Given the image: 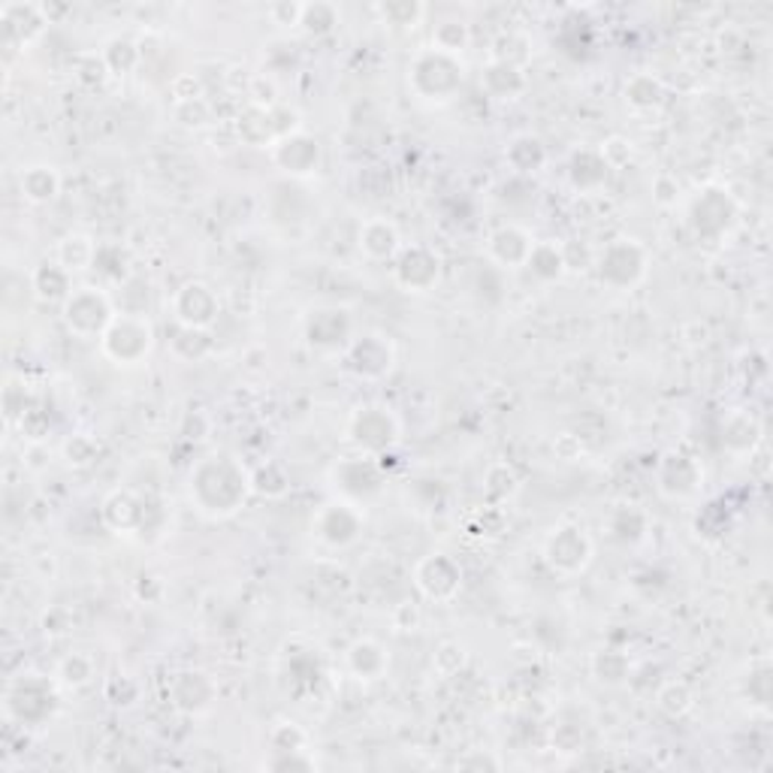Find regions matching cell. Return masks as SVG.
Returning <instances> with one entry per match:
<instances>
[{"label": "cell", "instance_id": "obj_1", "mask_svg": "<svg viewBox=\"0 0 773 773\" xmlns=\"http://www.w3.org/2000/svg\"><path fill=\"white\" fill-rule=\"evenodd\" d=\"M251 493V475L230 456H209L190 475V498L209 517H230Z\"/></svg>", "mask_w": 773, "mask_h": 773}, {"label": "cell", "instance_id": "obj_2", "mask_svg": "<svg viewBox=\"0 0 773 773\" xmlns=\"http://www.w3.org/2000/svg\"><path fill=\"white\" fill-rule=\"evenodd\" d=\"M155 348V327L145 315H115L110 330L100 336V351L115 365H140Z\"/></svg>", "mask_w": 773, "mask_h": 773}, {"label": "cell", "instance_id": "obj_3", "mask_svg": "<svg viewBox=\"0 0 773 773\" xmlns=\"http://www.w3.org/2000/svg\"><path fill=\"white\" fill-rule=\"evenodd\" d=\"M115 302L103 288H76L64 302L66 330L79 339H97L115 321Z\"/></svg>", "mask_w": 773, "mask_h": 773}, {"label": "cell", "instance_id": "obj_4", "mask_svg": "<svg viewBox=\"0 0 773 773\" xmlns=\"http://www.w3.org/2000/svg\"><path fill=\"white\" fill-rule=\"evenodd\" d=\"M647 266H650V257L638 239H614L605 245V251L596 260L598 278L617 290H631L635 285H641Z\"/></svg>", "mask_w": 773, "mask_h": 773}, {"label": "cell", "instance_id": "obj_5", "mask_svg": "<svg viewBox=\"0 0 773 773\" xmlns=\"http://www.w3.org/2000/svg\"><path fill=\"white\" fill-rule=\"evenodd\" d=\"M411 85L423 97H451L463 85V61L439 49H423L411 64Z\"/></svg>", "mask_w": 773, "mask_h": 773}, {"label": "cell", "instance_id": "obj_6", "mask_svg": "<svg viewBox=\"0 0 773 773\" xmlns=\"http://www.w3.org/2000/svg\"><path fill=\"white\" fill-rule=\"evenodd\" d=\"M592 538L586 535L580 526L575 523H563L550 532V538L544 544V559L550 563V568L556 575L575 577L584 575L589 563H592Z\"/></svg>", "mask_w": 773, "mask_h": 773}, {"label": "cell", "instance_id": "obj_7", "mask_svg": "<svg viewBox=\"0 0 773 773\" xmlns=\"http://www.w3.org/2000/svg\"><path fill=\"white\" fill-rule=\"evenodd\" d=\"M311 532L318 535V542H323L332 550H342L360 538L363 532V511L357 502L348 498H336L330 505H323L315 519H311Z\"/></svg>", "mask_w": 773, "mask_h": 773}, {"label": "cell", "instance_id": "obj_8", "mask_svg": "<svg viewBox=\"0 0 773 773\" xmlns=\"http://www.w3.org/2000/svg\"><path fill=\"white\" fill-rule=\"evenodd\" d=\"M414 586H418L423 598L444 605V601L460 596V589H463V568L453 563L447 553H430L414 568Z\"/></svg>", "mask_w": 773, "mask_h": 773}, {"label": "cell", "instance_id": "obj_9", "mask_svg": "<svg viewBox=\"0 0 773 773\" xmlns=\"http://www.w3.org/2000/svg\"><path fill=\"white\" fill-rule=\"evenodd\" d=\"M348 432L369 456H384L399 439V423L384 405H363L354 411Z\"/></svg>", "mask_w": 773, "mask_h": 773}, {"label": "cell", "instance_id": "obj_10", "mask_svg": "<svg viewBox=\"0 0 773 773\" xmlns=\"http://www.w3.org/2000/svg\"><path fill=\"white\" fill-rule=\"evenodd\" d=\"M344 360H348V365L354 369L357 375L375 381V378L390 375V369L396 363V351H393V344H390L386 336H381V332H365L360 339H351V342H348Z\"/></svg>", "mask_w": 773, "mask_h": 773}, {"label": "cell", "instance_id": "obj_11", "mask_svg": "<svg viewBox=\"0 0 773 773\" xmlns=\"http://www.w3.org/2000/svg\"><path fill=\"white\" fill-rule=\"evenodd\" d=\"M173 315H176L178 327H190V330H209L212 323L218 321L221 306L218 297L209 285L203 281H188L176 290L173 297Z\"/></svg>", "mask_w": 773, "mask_h": 773}, {"label": "cell", "instance_id": "obj_12", "mask_svg": "<svg viewBox=\"0 0 773 773\" xmlns=\"http://www.w3.org/2000/svg\"><path fill=\"white\" fill-rule=\"evenodd\" d=\"M439 255L426 248V245H411L402 248L396 257V281L411 293H426L439 285Z\"/></svg>", "mask_w": 773, "mask_h": 773}, {"label": "cell", "instance_id": "obj_13", "mask_svg": "<svg viewBox=\"0 0 773 773\" xmlns=\"http://www.w3.org/2000/svg\"><path fill=\"white\" fill-rule=\"evenodd\" d=\"M272 161L285 173H290V176H311L318 169V164H321V145H318V140L306 136V133H285L272 145Z\"/></svg>", "mask_w": 773, "mask_h": 773}, {"label": "cell", "instance_id": "obj_14", "mask_svg": "<svg viewBox=\"0 0 773 773\" xmlns=\"http://www.w3.org/2000/svg\"><path fill=\"white\" fill-rule=\"evenodd\" d=\"M332 477H336V486L342 489V496L348 502L354 498H365L378 493L381 486V463L375 456H363V460H344L342 465L332 468Z\"/></svg>", "mask_w": 773, "mask_h": 773}, {"label": "cell", "instance_id": "obj_15", "mask_svg": "<svg viewBox=\"0 0 773 773\" xmlns=\"http://www.w3.org/2000/svg\"><path fill=\"white\" fill-rule=\"evenodd\" d=\"M701 484V468L686 453H668L659 465V489L671 498L692 496Z\"/></svg>", "mask_w": 773, "mask_h": 773}, {"label": "cell", "instance_id": "obj_16", "mask_svg": "<svg viewBox=\"0 0 773 773\" xmlns=\"http://www.w3.org/2000/svg\"><path fill=\"white\" fill-rule=\"evenodd\" d=\"M532 245H535V239H532L529 233L508 224V227H498L489 236L486 255H489V260H496L498 266H505V269H519V266H526V260H529Z\"/></svg>", "mask_w": 773, "mask_h": 773}, {"label": "cell", "instance_id": "obj_17", "mask_svg": "<svg viewBox=\"0 0 773 773\" xmlns=\"http://www.w3.org/2000/svg\"><path fill=\"white\" fill-rule=\"evenodd\" d=\"M169 698L182 713H203V710L212 708V698H215V683L209 680V674L203 671H182L173 680V689H169Z\"/></svg>", "mask_w": 773, "mask_h": 773}, {"label": "cell", "instance_id": "obj_18", "mask_svg": "<svg viewBox=\"0 0 773 773\" xmlns=\"http://www.w3.org/2000/svg\"><path fill=\"white\" fill-rule=\"evenodd\" d=\"M360 251L375 264H390L396 260L402 251V239H399L396 224L386 218H372L360 227Z\"/></svg>", "mask_w": 773, "mask_h": 773}, {"label": "cell", "instance_id": "obj_19", "mask_svg": "<svg viewBox=\"0 0 773 773\" xmlns=\"http://www.w3.org/2000/svg\"><path fill=\"white\" fill-rule=\"evenodd\" d=\"M348 332H351V321H348V311L342 309L311 311L309 323H306V336L318 348H336L348 339Z\"/></svg>", "mask_w": 773, "mask_h": 773}, {"label": "cell", "instance_id": "obj_20", "mask_svg": "<svg viewBox=\"0 0 773 773\" xmlns=\"http://www.w3.org/2000/svg\"><path fill=\"white\" fill-rule=\"evenodd\" d=\"M386 650L378 641H357L351 650H348V668L357 680H381L386 671Z\"/></svg>", "mask_w": 773, "mask_h": 773}, {"label": "cell", "instance_id": "obj_21", "mask_svg": "<svg viewBox=\"0 0 773 773\" xmlns=\"http://www.w3.org/2000/svg\"><path fill=\"white\" fill-rule=\"evenodd\" d=\"M97 248L100 245L85 236V233H70L66 239H61L58 245L55 260L64 266L66 272H85V269H94V260H97Z\"/></svg>", "mask_w": 773, "mask_h": 773}, {"label": "cell", "instance_id": "obj_22", "mask_svg": "<svg viewBox=\"0 0 773 773\" xmlns=\"http://www.w3.org/2000/svg\"><path fill=\"white\" fill-rule=\"evenodd\" d=\"M33 290L45 302H66V297L76 288L70 285V272H66L64 266L52 260V264H43L33 272Z\"/></svg>", "mask_w": 773, "mask_h": 773}, {"label": "cell", "instance_id": "obj_23", "mask_svg": "<svg viewBox=\"0 0 773 773\" xmlns=\"http://www.w3.org/2000/svg\"><path fill=\"white\" fill-rule=\"evenodd\" d=\"M58 190H61V178H58V173L52 169V166L33 164L22 173L24 199H31V203H37V206L52 203V199L58 197Z\"/></svg>", "mask_w": 773, "mask_h": 773}, {"label": "cell", "instance_id": "obj_24", "mask_svg": "<svg viewBox=\"0 0 773 773\" xmlns=\"http://www.w3.org/2000/svg\"><path fill=\"white\" fill-rule=\"evenodd\" d=\"M565 266H568V260H565V248H559L556 243L532 245V255L529 260H526V269H529L535 278H542V281H556V278L565 272Z\"/></svg>", "mask_w": 773, "mask_h": 773}, {"label": "cell", "instance_id": "obj_25", "mask_svg": "<svg viewBox=\"0 0 773 773\" xmlns=\"http://www.w3.org/2000/svg\"><path fill=\"white\" fill-rule=\"evenodd\" d=\"M484 89L498 100H514L517 94L526 91V79H523V73H519V66L498 64V61H493V64L486 66V73H484Z\"/></svg>", "mask_w": 773, "mask_h": 773}, {"label": "cell", "instance_id": "obj_26", "mask_svg": "<svg viewBox=\"0 0 773 773\" xmlns=\"http://www.w3.org/2000/svg\"><path fill=\"white\" fill-rule=\"evenodd\" d=\"M608 169L610 166L598 152H577L571 161V182L580 190H596L608 182Z\"/></svg>", "mask_w": 773, "mask_h": 773}, {"label": "cell", "instance_id": "obj_27", "mask_svg": "<svg viewBox=\"0 0 773 773\" xmlns=\"http://www.w3.org/2000/svg\"><path fill=\"white\" fill-rule=\"evenodd\" d=\"M251 489L266 498H281L290 489V481L281 465L264 463L257 472H251Z\"/></svg>", "mask_w": 773, "mask_h": 773}, {"label": "cell", "instance_id": "obj_28", "mask_svg": "<svg viewBox=\"0 0 773 773\" xmlns=\"http://www.w3.org/2000/svg\"><path fill=\"white\" fill-rule=\"evenodd\" d=\"M626 103L635 106V110H652V106H659V103H662V82L647 76V73L635 76L629 85H626Z\"/></svg>", "mask_w": 773, "mask_h": 773}, {"label": "cell", "instance_id": "obj_29", "mask_svg": "<svg viewBox=\"0 0 773 773\" xmlns=\"http://www.w3.org/2000/svg\"><path fill=\"white\" fill-rule=\"evenodd\" d=\"M692 692H689V686L686 683H677V680H671V683H664L662 689H659V695H656V704H659V710L662 713H668L671 719L677 717H686L689 710H692Z\"/></svg>", "mask_w": 773, "mask_h": 773}, {"label": "cell", "instance_id": "obj_30", "mask_svg": "<svg viewBox=\"0 0 773 773\" xmlns=\"http://www.w3.org/2000/svg\"><path fill=\"white\" fill-rule=\"evenodd\" d=\"M468 40H472V33H468V28H465L463 22H442L439 28H435V33H432V43H435V49L456 58H460V52L468 45Z\"/></svg>", "mask_w": 773, "mask_h": 773}, {"label": "cell", "instance_id": "obj_31", "mask_svg": "<svg viewBox=\"0 0 773 773\" xmlns=\"http://www.w3.org/2000/svg\"><path fill=\"white\" fill-rule=\"evenodd\" d=\"M91 680H94V664H91L89 656L73 652V656H66L64 662H61V683L70 686V689H82Z\"/></svg>", "mask_w": 773, "mask_h": 773}, {"label": "cell", "instance_id": "obj_32", "mask_svg": "<svg viewBox=\"0 0 773 773\" xmlns=\"http://www.w3.org/2000/svg\"><path fill=\"white\" fill-rule=\"evenodd\" d=\"M332 24H339V12L330 3H306L302 10V28L309 33H327Z\"/></svg>", "mask_w": 773, "mask_h": 773}, {"label": "cell", "instance_id": "obj_33", "mask_svg": "<svg viewBox=\"0 0 773 773\" xmlns=\"http://www.w3.org/2000/svg\"><path fill=\"white\" fill-rule=\"evenodd\" d=\"M378 12H384L386 22L393 24H418L426 7L423 3H386V7H378Z\"/></svg>", "mask_w": 773, "mask_h": 773}, {"label": "cell", "instance_id": "obj_34", "mask_svg": "<svg viewBox=\"0 0 773 773\" xmlns=\"http://www.w3.org/2000/svg\"><path fill=\"white\" fill-rule=\"evenodd\" d=\"M66 460L73 465H91L97 460V444L89 435H73V442L66 444Z\"/></svg>", "mask_w": 773, "mask_h": 773}, {"label": "cell", "instance_id": "obj_35", "mask_svg": "<svg viewBox=\"0 0 773 773\" xmlns=\"http://www.w3.org/2000/svg\"><path fill=\"white\" fill-rule=\"evenodd\" d=\"M302 10H306V3H272L269 19L281 28H297V24H302Z\"/></svg>", "mask_w": 773, "mask_h": 773}]
</instances>
